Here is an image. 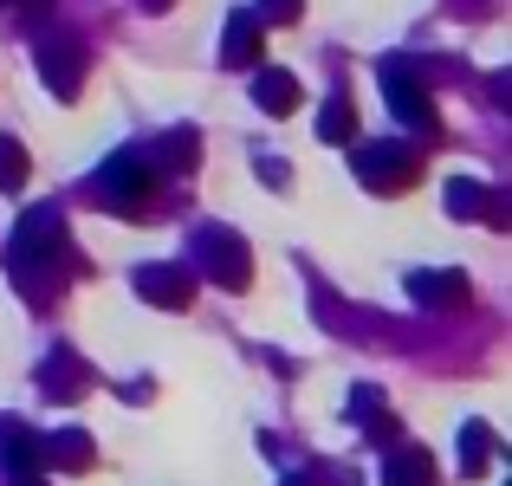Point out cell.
<instances>
[{"mask_svg": "<svg viewBox=\"0 0 512 486\" xmlns=\"http://www.w3.org/2000/svg\"><path fill=\"white\" fill-rule=\"evenodd\" d=\"M7 266H13V279H20L26 299H52V292H59V279H65V266L78 273L85 260H78L72 240H65L59 208H26V214H20V227H13Z\"/></svg>", "mask_w": 512, "mask_h": 486, "instance_id": "obj_1", "label": "cell"}, {"mask_svg": "<svg viewBox=\"0 0 512 486\" xmlns=\"http://www.w3.org/2000/svg\"><path fill=\"white\" fill-rule=\"evenodd\" d=\"M279 486H318V480H305V474H286V480H279Z\"/></svg>", "mask_w": 512, "mask_h": 486, "instance_id": "obj_22", "label": "cell"}, {"mask_svg": "<svg viewBox=\"0 0 512 486\" xmlns=\"http://www.w3.org/2000/svg\"><path fill=\"white\" fill-rule=\"evenodd\" d=\"M39 78L52 85V98L72 104L78 91H85V39H72V33H46V39H39Z\"/></svg>", "mask_w": 512, "mask_h": 486, "instance_id": "obj_6", "label": "cell"}, {"mask_svg": "<svg viewBox=\"0 0 512 486\" xmlns=\"http://www.w3.org/2000/svg\"><path fill=\"white\" fill-rule=\"evenodd\" d=\"M260 175H266L273 188H286V162H279V156H266V162H260Z\"/></svg>", "mask_w": 512, "mask_h": 486, "instance_id": "obj_21", "label": "cell"}, {"mask_svg": "<svg viewBox=\"0 0 512 486\" xmlns=\"http://www.w3.org/2000/svg\"><path fill=\"white\" fill-rule=\"evenodd\" d=\"M143 7H169V0H143Z\"/></svg>", "mask_w": 512, "mask_h": 486, "instance_id": "obj_23", "label": "cell"}, {"mask_svg": "<svg viewBox=\"0 0 512 486\" xmlns=\"http://www.w3.org/2000/svg\"><path fill=\"white\" fill-rule=\"evenodd\" d=\"M7 7H13V0H0V13H7Z\"/></svg>", "mask_w": 512, "mask_h": 486, "instance_id": "obj_24", "label": "cell"}, {"mask_svg": "<svg viewBox=\"0 0 512 486\" xmlns=\"http://www.w3.org/2000/svg\"><path fill=\"white\" fill-rule=\"evenodd\" d=\"M318 137L325 143H350L357 137V104H350V91H331L325 111H318Z\"/></svg>", "mask_w": 512, "mask_h": 486, "instance_id": "obj_16", "label": "cell"}, {"mask_svg": "<svg viewBox=\"0 0 512 486\" xmlns=\"http://www.w3.org/2000/svg\"><path fill=\"white\" fill-rule=\"evenodd\" d=\"M448 214H461V221L487 214V188H480V182H461V175H454V182H448Z\"/></svg>", "mask_w": 512, "mask_h": 486, "instance_id": "obj_18", "label": "cell"}, {"mask_svg": "<svg viewBox=\"0 0 512 486\" xmlns=\"http://www.w3.org/2000/svg\"><path fill=\"white\" fill-rule=\"evenodd\" d=\"M299 13H305V0H260V13H253V20H279V26H286V20H299Z\"/></svg>", "mask_w": 512, "mask_h": 486, "instance_id": "obj_20", "label": "cell"}, {"mask_svg": "<svg viewBox=\"0 0 512 486\" xmlns=\"http://www.w3.org/2000/svg\"><path fill=\"white\" fill-rule=\"evenodd\" d=\"M409 292L422 305H467V273H409Z\"/></svg>", "mask_w": 512, "mask_h": 486, "instance_id": "obj_15", "label": "cell"}, {"mask_svg": "<svg viewBox=\"0 0 512 486\" xmlns=\"http://www.w3.org/2000/svg\"><path fill=\"white\" fill-rule=\"evenodd\" d=\"M137 292L150 305H163V312H182V305L195 299V273H188V266H143Z\"/></svg>", "mask_w": 512, "mask_h": 486, "instance_id": "obj_8", "label": "cell"}, {"mask_svg": "<svg viewBox=\"0 0 512 486\" xmlns=\"http://www.w3.org/2000/svg\"><path fill=\"white\" fill-rule=\"evenodd\" d=\"M39 461L59 467V474H85L98 461V448H91L85 428H59V435H39Z\"/></svg>", "mask_w": 512, "mask_h": 486, "instance_id": "obj_10", "label": "cell"}, {"mask_svg": "<svg viewBox=\"0 0 512 486\" xmlns=\"http://www.w3.org/2000/svg\"><path fill=\"white\" fill-rule=\"evenodd\" d=\"M260 46H266V26L253 13H234L227 20V39H221V65L227 72H253L260 65Z\"/></svg>", "mask_w": 512, "mask_h": 486, "instance_id": "obj_11", "label": "cell"}, {"mask_svg": "<svg viewBox=\"0 0 512 486\" xmlns=\"http://www.w3.org/2000/svg\"><path fill=\"white\" fill-rule=\"evenodd\" d=\"M91 195H98L111 214H150V201H156V162H150V150H117L98 175H91Z\"/></svg>", "mask_w": 512, "mask_h": 486, "instance_id": "obj_2", "label": "cell"}, {"mask_svg": "<svg viewBox=\"0 0 512 486\" xmlns=\"http://www.w3.org/2000/svg\"><path fill=\"white\" fill-rule=\"evenodd\" d=\"M195 266L214 279L221 292H247L253 286V247L221 221H201L195 227Z\"/></svg>", "mask_w": 512, "mask_h": 486, "instance_id": "obj_3", "label": "cell"}, {"mask_svg": "<svg viewBox=\"0 0 512 486\" xmlns=\"http://www.w3.org/2000/svg\"><path fill=\"white\" fill-rule=\"evenodd\" d=\"M0 467H7V480L20 486V480H39V435L20 422V415H0Z\"/></svg>", "mask_w": 512, "mask_h": 486, "instance_id": "obj_7", "label": "cell"}, {"mask_svg": "<svg viewBox=\"0 0 512 486\" xmlns=\"http://www.w3.org/2000/svg\"><path fill=\"white\" fill-rule=\"evenodd\" d=\"M20 486H39V480H20Z\"/></svg>", "mask_w": 512, "mask_h": 486, "instance_id": "obj_25", "label": "cell"}, {"mask_svg": "<svg viewBox=\"0 0 512 486\" xmlns=\"http://www.w3.org/2000/svg\"><path fill=\"white\" fill-rule=\"evenodd\" d=\"M39 389H46V402H78L91 389V370L72 357V350H52V357L39 363Z\"/></svg>", "mask_w": 512, "mask_h": 486, "instance_id": "obj_9", "label": "cell"}, {"mask_svg": "<svg viewBox=\"0 0 512 486\" xmlns=\"http://www.w3.org/2000/svg\"><path fill=\"white\" fill-rule=\"evenodd\" d=\"M253 98H260L266 117H292V111H299V78H292V72H260V78H253Z\"/></svg>", "mask_w": 512, "mask_h": 486, "instance_id": "obj_13", "label": "cell"}, {"mask_svg": "<svg viewBox=\"0 0 512 486\" xmlns=\"http://www.w3.org/2000/svg\"><path fill=\"white\" fill-rule=\"evenodd\" d=\"M383 486H435V461H428V448H389Z\"/></svg>", "mask_w": 512, "mask_h": 486, "instance_id": "obj_14", "label": "cell"}, {"mask_svg": "<svg viewBox=\"0 0 512 486\" xmlns=\"http://www.w3.org/2000/svg\"><path fill=\"white\" fill-rule=\"evenodd\" d=\"M150 162H156V169H169V175H188L201 162V137H195V130H169V137L150 143Z\"/></svg>", "mask_w": 512, "mask_h": 486, "instance_id": "obj_12", "label": "cell"}, {"mask_svg": "<svg viewBox=\"0 0 512 486\" xmlns=\"http://www.w3.org/2000/svg\"><path fill=\"white\" fill-rule=\"evenodd\" d=\"M383 91H389V111H396V117H402L409 130H422V137H441L435 98H428L422 72H415L409 59H383Z\"/></svg>", "mask_w": 512, "mask_h": 486, "instance_id": "obj_5", "label": "cell"}, {"mask_svg": "<svg viewBox=\"0 0 512 486\" xmlns=\"http://www.w3.org/2000/svg\"><path fill=\"white\" fill-rule=\"evenodd\" d=\"M26 169H33L26 150L13 137H0V188H7V195H20V188H26Z\"/></svg>", "mask_w": 512, "mask_h": 486, "instance_id": "obj_19", "label": "cell"}, {"mask_svg": "<svg viewBox=\"0 0 512 486\" xmlns=\"http://www.w3.org/2000/svg\"><path fill=\"white\" fill-rule=\"evenodd\" d=\"M487 454H493V428L487 422H467L461 428V480L487 474Z\"/></svg>", "mask_w": 512, "mask_h": 486, "instance_id": "obj_17", "label": "cell"}, {"mask_svg": "<svg viewBox=\"0 0 512 486\" xmlns=\"http://www.w3.org/2000/svg\"><path fill=\"white\" fill-rule=\"evenodd\" d=\"M357 182L370 188V195H409V188L422 182V150H409V143H363Z\"/></svg>", "mask_w": 512, "mask_h": 486, "instance_id": "obj_4", "label": "cell"}]
</instances>
